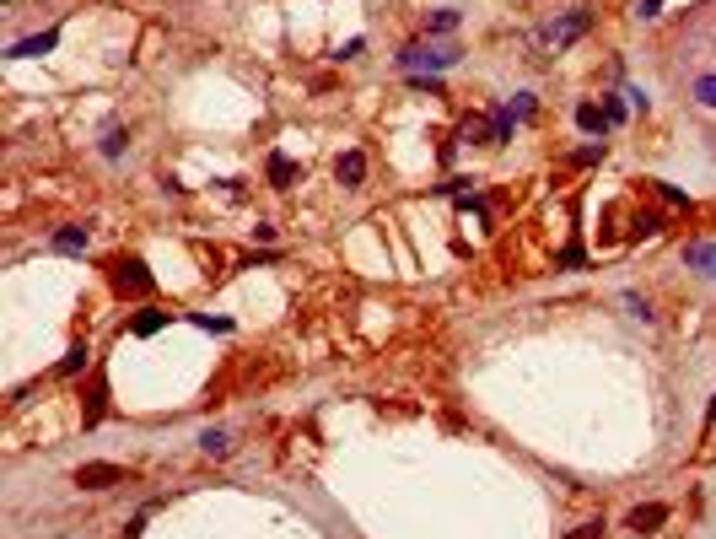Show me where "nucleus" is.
<instances>
[{
    "instance_id": "12",
    "label": "nucleus",
    "mask_w": 716,
    "mask_h": 539,
    "mask_svg": "<svg viewBox=\"0 0 716 539\" xmlns=\"http://www.w3.org/2000/svg\"><path fill=\"white\" fill-rule=\"evenodd\" d=\"M199 442H205V453H227V437H221V431H205Z\"/></svg>"
},
{
    "instance_id": "14",
    "label": "nucleus",
    "mask_w": 716,
    "mask_h": 539,
    "mask_svg": "<svg viewBox=\"0 0 716 539\" xmlns=\"http://www.w3.org/2000/svg\"><path fill=\"white\" fill-rule=\"evenodd\" d=\"M711 421H716V399H711Z\"/></svg>"
},
{
    "instance_id": "3",
    "label": "nucleus",
    "mask_w": 716,
    "mask_h": 539,
    "mask_svg": "<svg viewBox=\"0 0 716 539\" xmlns=\"http://www.w3.org/2000/svg\"><path fill=\"white\" fill-rule=\"evenodd\" d=\"M334 173H340L345 184H361V173H366V157H361V151H345V157L334 162Z\"/></svg>"
},
{
    "instance_id": "2",
    "label": "nucleus",
    "mask_w": 716,
    "mask_h": 539,
    "mask_svg": "<svg viewBox=\"0 0 716 539\" xmlns=\"http://www.w3.org/2000/svg\"><path fill=\"white\" fill-rule=\"evenodd\" d=\"M119 480H130L119 464H81L76 469V486H86V491H103V486H119Z\"/></svg>"
},
{
    "instance_id": "8",
    "label": "nucleus",
    "mask_w": 716,
    "mask_h": 539,
    "mask_svg": "<svg viewBox=\"0 0 716 539\" xmlns=\"http://www.w3.org/2000/svg\"><path fill=\"white\" fill-rule=\"evenodd\" d=\"M81 367H86V345H71L65 361H60V378H71V372H81Z\"/></svg>"
},
{
    "instance_id": "10",
    "label": "nucleus",
    "mask_w": 716,
    "mask_h": 539,
    "mask_svg": "<svg viewBox=\"0 0 716 539\" xmlns=\"http://www.w3.org/2000/svg\"><path fill=\"white\" fill-rule=\"evenodd\" d=\"M162 324H167V313H140V319H135V334H157Z\"/></svg>"
},
{
    "instance_id": "11",
    "label": "nucleus",
    "mask_w": 716,
    "mask_h": 539,
    "mask_svg": "<svg viewBox=\"0 0 716 539\" xmlns=\"http://www.w3.org/2000/svg\"><path fill=\"white\" fill-rule=\"evenodd\" d=\"M431 27H437V33H452V27H458V11H437V16H431Z\"/></svg>"
},
{
    "instance_id": "4",
    "label": "nucleus",
    "mask_w": 716,
    "mask_h": 539,
    "mask_svg": "<svg viewBox=\"0 0 716 539\" xmlns=\"http://www.w3.org/2000/svg\"><path fill=\"white\" fill-rule=\"evenodd\" d=\"M663 518H668V507H663V502H652V507H635V513H631V528H657Z\"/></svg>"
},
{
    "instance_id": "5",
    "label": "nucleus",
    "mask_w": 716,
    "mask_h": 539,
    "mask_svg": "<svg viewBox=\"0 0 716 539\" xmlns=\"http://www.w3.org/2000/svg\"><path fill=\"white\" fill-rule=\"evenodd\" d=\"M269 178H275L280 189H286V184L296 178V168H291V157H286V151H275V157H269Z\"/></svg>"
},
{
    "instance_id": "6",
    "label": "nucleus",
    "mask_w": 716,
    "mask_h": 539,
    "mask_svg": "<svg viewBox=\"0 0 716 539\" xmlns=\"http://www.w3.org/2000/svg\"><path fill=\"white\" fill-rule=\"evenodd\" d=\"M43 49H54V33H38V38H27V43H16V60H27V54H43Z\"/></svg>"
},
{
    "instance_id": "1",
    "label": "nucleus",
    "mask_w": 716,
    "mask_h": 539,
    "mask_svg": "<svg viewBox=\"0 0 716 539\" xmlns=\"http://www.w3.org/2000/svg\"><path fill=\"white\" fill-rule=\"evenodd\" d=\"M113 286L130 292V297H140V292H151V275H146L140 259H119V265H113Z\"/></svg>"
},
{
    "instance_id": "13",
    "label": "nucleus",
    "mask_w": 716,
    "mask_h": 539,
    "mask_svg": "<svg viewBox=\"0 0 716 539\" xmlns=\"http://www.w3.org/2000/svg\"><path fill=\"white\" fill-rule=\"evenodd\" d=\"M700 98H705V103H716V76H705V81H700Z\"/></svg>"
},
{
    "instance_id": "9",
    "label": "nucleus",
    "mask_w": 716,
    "mask_h": 539,
    "mask_svg": "<svg viewBox=\"0 0 716 539\" xmlns=\"http://www.w3.org/2000/svg\"><path fill=\"white\" fill-rule=\"evenodd\" d=\"M576 124H582V130H603V124H608V113H598L593 103H582V108H576Z\"/></svg>"
},
{
    "instance_id": "7",
    "label": "nucleus",
    "mask_w": 716,
    "mask_h": 539,
    "mask_svg": "<svg viewBox=\"0 0 716 539\" xmlns=\"http://www.w3.org/2000/svg\"><path fill=\"white\" fill-rule=\"evenodd\" d=\"M404 65H452V54H425V49H404Z\"/></svg>"
}]
</instances>
